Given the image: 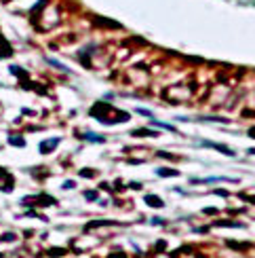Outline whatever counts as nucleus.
<instances>
[{
  "mask_svg": "<svg viewBox=\"0 0 255 258\" xmlns=\"http://www.w3.org/2000/svg\"><path fill=\"white\" fill-rule=\"evenodd\" d=\"M63 188H74V182H72V180H68V182L63 184Z\"/></svg>",
  "mask_w": 255,
  "mask_h": 258,
  "instance_id": "nucleus-8",
  "label": "nucleus"
},
{
  "mask_svg": "<svg viewBox=\"0 0 255 258\" xmlns=\"http://www.w3.org/2000/svg\"><path fill=\"white\" fill-rule=\"evenodd\" d=\"M46 61H49L51 66H55V68H59V70H68L65 66H61V64H59V61H55V59H46Z\"/></svg>",
  "mask_w": 255,
  "mask_h": 258,
  "instance_id": "nucleus-6",
  "label": "nucleus"
},
{
  "mask_svg": "<svg viewBox=\"0 0 255 258\" xmlns=\"http://www.w3.org/2000/svg\"><path fill=\"white\" fill-rule=\"evenodd\" d=\"M203 146H211V148H217L219 152L228 155V157H234V150H230L228 146H221V144H213V142H203Z\"/></svg>",
  "mask_w": 255,
  "mask_h": 258,
  "instance_id": "nucleus-1",
  "label": "nucleus"
},
{
  "mask_svg": "<svg viewBox=\"0 0 255 258\" xmlns=\"http://www.w3.org/2000/svg\"><path fill=\"white\" fill-rule=\"evenodd\" d=\"M146 203L152 205V207H165V203H163L160 197H156V195H148V197H146Z\"/></svg>",
  "mask_w": 255,
  "mask_h": 258,
  "instance_id": "nucleus-2",
  "label": "nucleus"
},
{
  "mask_svg": "<svg viewBox=\"0 0 255 258\" xmlns=\"http://www.w3.org/2000/svg\"><path fill=\"white\" fill-rule=\"evenodd\" d=\"M158 176H179V172H175V169H158Z\"/></svg>",
  "mask_w": 255,
  "mask_h": 258,
  "instance_id": "nucleus-4",
  "label": "nucleus"
},
{
  "mask_svg": "<svg viewBox=\"0 0 255 258\" xmlns=\"http://www.w3.org/2000/svg\"><path fill=\"white\" fill-rule=\"evenodd\" d=\"M8 142H11V144H17V146H23V140H21V138H11Z\"/></svg>",
  "mask_w": 255,
  "mask_h": 258,
  "instance_id": "nucleus-7",
  "label": "nucleus"
},
{
  "mask_svg": "<svg viewBox=\"0 0 255 258\" xmlns=\"http://www.w3.org/2000/svg\"><path fill=\"white\" fill-rule=\"evenodd\" d=\"M86 140H91V142H103V138L101 135H93V133H85Z\"/></svg>",
  "mask_w": 255,
  "mask_h": 258,
  "instance_id": "nucleus-5",
  "label": "nucleus"
},
{
  "mask_svg": "<svg viewBox=\"0 0 255 258\" xmlns=\"http://www.w3.org/2000/svg\"><path fill=\"white\" fill-rule=\"evenodd\" d=\"M59 144V140H51V142H42L40 144V152H51L55 146Z\"/></svg>",
  "mask_w": 255,
  "mask_h": 258,
  "instance_id": "nucleus-3",
  "label": "nucleus"
},
{
  "mask_svg": "<svg viewBox=\"0 0 255 258\" xmlns=\"http://www.w3.org/2000/svg\"><path fill=\"white\" fill-rule=\"evenodd\" d=\"M249 152H251V155H255V148H253V150H249Z\"/></svg>",
  "mask_w": 255,
  "mask_h": 258,
  "instance_id": "nucleus-10",
  "label": "nucleus"
},
{
  "mask_svg": "<svg viewBox=\"0 0 255 258\" xmlns=\"http://www.w3.org/2000/svg\"><path fill=\"white\" fill-rule=\"evenodd\" d=\"M249 135H253V138H255V129H251V131H249Z\"/></svg>",
  "mask_w": 255,
  "mask_h": 258,
  "instance_id": "nucleus-9",
  "label": "nucleus"
}]
</instances>
